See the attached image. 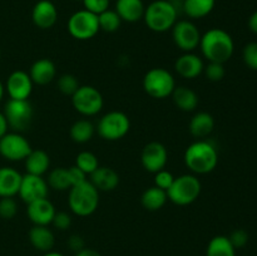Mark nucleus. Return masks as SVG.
I'll use <instances>...</instances> for the list:
<instances>
[{"label":"nucleus","mask_w":257,"mask_h":256,"mask_svg":"<svg viewBox=\"0 0 257 256\" xmlns=\"http://www.w3.org/2000/svg\"><path fill=\"white\" fill-rule=\"evenodd\" d=\"M202 185L200 178L196 175L186 173L175 177L172 186L166 192L168 201L172 203L177 206H188L200 197Z\"/></svg>","instance_id":"nucleus-5"},{"label":"nucleus","mask_w":257,"mask_h":256,"mask_svg":"<svg viewBox=\"0 0 257 256\" xmlns=\"http://www.w3.org/2000/svg\"><path fill=\"white\" fill-rule=\"evenodd\" d=\"M114 10L122 22L137 23L143 19L146 5L143 0H117Z\"/></svg>","instance_id":"nucleus-22"},{"label":"nucleus","mask_w":257,"mask_h":256,"mask_svg":"<svg viewBox=\"0 0 257 256\" xmlns=\"http://www.w3.org/2000/svg\"><path fill=\"white\" fill-rule=\"evenodd\" d=\"M18 213V203L14 197L0 198V217L4 220H12Z\"/></svg>","instance_id":"nucleus-36"},{"label":"nucleus","mask_w":257,"mask_h":256,"mask_svg":"<svg viewBox=\"0 0 257 256\" xmlns=\"http://www.w3.org/2000/svg\"><path fill=\"white\" fill-rule=\"evenodd\" d=\"M82 3L83 9L88 10L95 15H99L109 9L110 0H82Z\"/></svg>","instance_id":"nucleus-38"},{"label":"nucleus","mask_w":257,"mask_h":256,"mask_svg":"<svg viewBox=\"0 0 257 256\" xmlns=\"http://www.w3.org/2000/svg\"><path fill=\"white\" fill-rule=\"evenodd\" d=\"M55 210L54 205L52 201L47 198H42V200L34 201L32 203H28L27 207V215L28 218L33 225L38 226H49L52 225V221L54 218Z\"/></svg>","instance_id":"nucleus-17"},{"label":"nucleus","mask_w":257,"mask_h":256,"mask_svg":"<svg viewBox=\"0 0 257 256\" xmlns=\"http://www.w3.org/2000/svg\"><path fill=\"white\" fill-rule=\"evenodd\" d=\"M48 193H49V186L43 176L29 175V173L23 175L19 192H18L23 202L28 205L34 201L47 198Z\"/></svg>","instance_id":"nucleus-13"},{"label":"nucleus","mask_w":257,"mask_h":256,"mask_svg":"<svg viewBox=\"0 0 257 256\" xmlns=\"http://www.w3.org/2000/svg\"><path fill=\"white\" fill-rule=\"evenodd\" d=\"M168 2H171V3H173V4H181V3L183 2V0H168Z\"/></svg>","instance_id":"nucleus-49"},{"label":"nucleus","mask_w":257,"mask_h":256,"mask_svg":"<svg viewBox=\"0 0 257 256\" xmlns=\"http://www.w3.org/2000/svg\"><path fill=\"white\" fill-rule=\"evenodd\" d=\"M0 57H2V52H0Z\"/></svg>","instance_id":"nucleus-50"},{"label":"nucleus","mask_w":257,"mask_h":256,"mask_svg":"<svg viewBox=\"0 0 257 256\" xmlns=\"http://www.w3.org/2000/svg\"><path fill=\"white\" fill-rule=\"evenodd\" d=\"M29 75L34 84L47 85L57 77V67L49 58H40L32 64Z\"/></svg>","instance_id":"nucleus-19"},{"label":"nucleus","mask_w":257,"mask_h":256,"mask_svg":"<svg viewBox=\"0 0 257 256\" xmlns=\"http://www.w3.org/2000/svg\"><path fill=\"white\" fill-rule=\"evenodd\" d=\"M173 43L183 53L195 52L200 47L201 32L191 20H177L172 29Z\"/></svg>","instance_id":"nucleus-11"},{"label":"nucleus","mask_w":257,"mask_h":256,"mask_svg":"<svg viewBox=\"0 0 257 256\" xmlns=\"http://www.w3.org/2000/svg\"><path fill=\"white\" fill-rule=\"evenodd\" d=\"M3 113L7 118L8 125L14 132L19 133L29 130L33 122V115H34L32 103L28 99H9L5 104Z\"/></svg>","instance_id":"nucleus-8"},{"label":"nucleus","mask_w":257,"mask_h":256,"mask_svg":"<svg viewBox=\"0 0 257 256\" xmlns=\"http://www.w3.org/2000/svg\"><path fill=\"white\" fill-rule=\"evenodd\" d=\"M171 97H172L176 107L183 112H193L197 108L198 102H200L197 93L191 88L186 87V85L176 87Z\"/></svg>","instance_id":"nucleus-25"},{"label":"nucleus","mask_w":257,"mask_h":256,"mask_svg":"<svg viewBox=\"0 0 257 256\" xmlns=\"http://www.w3.org/2000/svg\"><path fill=\"white\" fill-rule=\"evenodd\" d=\"M32 20L39 29H50L58 20V9L50 0H39L32 10Z\"/></svg>","instance_id":"nucleus-16"},{"label":"nucleus","mask_w":257,"mask_h":256,"mask_svg":"<svg viewBox=\"0 0 257 256\" xmlns=\"http://www.w3.org/2000/svg\"><path fill=\"white\" fill-rule=\"evenodd\" d=\"M4 92H5V88H4V85H3L2 80H0V102H2L3 97H4Z\"/></svg>","instance_id":"nucleus-48"},{"label":"nucleus","mask_w":257,"mask_h":256,"mask_svg":"<svg viewBox=\"0 0 257 256\" xmlns=\"http://www.w3.org/2000/svg\"><path fill=\"white\" fill-rule=\"evenodd\" d=\"M227 237L236 250H237V248L245 247L248 242V233L247 231L243 230V228H237V230L232 231L231 235L227 236Z\"/></svg>","instance_id":"nucleus-40"},{"label":"nucleus","mask_w":257,"mask_h":256,"mask_svg":"<svg viewBox=\"0 0 257 256\" xmlns=\"http://www.w3.org/2000/svg\"><path fill=\"white\" fill-rule=\"evenodd\" d=\"M68 33L77 40H89L99 33L98 15L82 9L73 13L68 19Z\"/></svg>","instance_id":"nucleus-9"},{"label":"nucleus","mask_w":257,"mask_h":256,"mask_svg":"<svg viewBox=\"0 0 257 256\" xmlns=\"http://www.w3.org/2000/svg\"><path fill=\"white\" fill-rule=\"evenodd\" d=\"M23 175L13 167H0V198L18 195Z\"/></svg>","instance_id":"nucleus-21"},{"label":"nucleus","mask_w":257,"mask_h":256,"mask_svg":"<svg viewBox=\"0 0 257 256\" xmlns=\"http://www.w3.org/2000/svg\"><path fill=\"white\" fill-rule=\"evenodd\" d=\"M68 205L70 211L79 217H88L97 211L99 206V191L90 181L69 188Z\"/></svg>","instance_id":"nucleus-4"},{"label":"nucleus","mask_w":257,"mask_h":256,"mask_svg":"<svg viewBox=\"0 0 257 256\" xmlns=\"http://www.w3.org/2000/svg\"><path fill=\"white\" fill-rule=\"evenodd\" d=\"M141 162L147 172L157 173L158 171L165 170L168 162L167 148L156 141L147 143L141 153Z\"/></svg>","instance_id":"nucleus-14"},{"label":"nucleus","mask_w":257,"mask_h":256,"mask_svg":"<svg viewBox=\"0 0 257 256\" xmlns=\"http://www.w3.org/2000/svg\"><path fill=\"white\" fill-rule=\"evenodd\" d=\"M215 128V119L208 112H198L191 118L188 130L190 133L197 140H205L212 133Z\"/></svg>","instance_id":"nucleus-24"},{"label":"nucleus","mask_w":257,"mask_h":256,"mask_svg":"<svg viewBox=\"0 0 257 256\" xmlns=\"http://www.w3.org/2000/svg\"><path fill=\"white\" fill-rule=\"evenodd\" d=\"M89 181L99 192L100 191L109 192V191L115 190L119 185V175L113 168L107 167V166H99L90 175Z\"/></svg>","instance_id":"nucleus-20"},{"label":"nucleus","mask_w":257,"mask_h":256,"mask_svg":"<svg viewBox=\"0 0 257 256\" xmlns=\"http://www.w3.org/2000/svg\"><path fill=\"white\" fill-rule=\"evenodd\" d=\"M8 128H9V125H8L7 118H5L4 113L0 112V138H2L5 133H8Z\"/></svg>","instance_id":"nucleus-46"},{"label":"nucleus","mask_w":257,"mask_h":256,"mask_svg":"<svg viewBox=\"0 0 257 256\" xmlns=\"http://www.w3.org/2000/svg\"><path fill=\"white\" fill-rule=\"evenodd\" d=\"M178 18L177 5L168 0H155L146 7L145 20L148 29L155 33H166L173 28Z\"/></svg>","instance_id":"nucleus-3"},{"label":"nucleus","mask_w":257,"mask_h":256,"mask_svg":"<svg viewBox=\"0 0 257 256\" xmlns=\"http://www.w3.org/2000/svg\"><path fill=\"white\" fill-rule=\"evenodd\" d=\"M75 166L83 171L87 176H90L98 167H99V161L97 156L89 151H82L77 155L75 158Z\"/></svg>","instance_id":"nucleus-33"},{"label":"nucleus","mask_w":257,"mask_h":256,"mask_svg":"<svg viewBox=\"0 0 257 256\" xmlns=\"http://www.w3.org/2000/svg\"><path fill=\"white\" fill-rule=\"evenodd\" d=\"M205 63L200 55L193 52L183 53L176 59L175 70L180 77L185 79H195L203 73Z\"/></svg>","instance_id":"nucleus-18"},{"label":"nucleus","mask_w":257,"mask_h":256,"mask_svg":"<svg viewBox=\"0 0 257 256\" xmlns=\"http://www.w3.org/2000/svg\"><path fill=\"white\" fill-rule=\"evenodd\" d=\"M242 59L246 67L251 70H257V42H251L245 45L242 50Z\"/></svg>","instance_id":"nucleus-37"},{"label":"nucleus","mask_w":257,"mask_h":256,"mask_svg":"<svg viewBox=\"0 0 257 256\" xmlns=\"http://www.w3.org/2000/svg\"><path fill=\"white\" fill-rule=\"evenodd\" d=\"M32 150L29 141L19 132H8L0 138V156L12 162L24 161Z\"/></svg>","instance_id":"nucleus-12"},{"label":"nucleus","mask_w":257,"mask_h":256,"mask_svg":"<svg viewBox=\"0 0 257 256\" xmlns=\"http://www.w3.org/2000/svg\"><path fill=\"white\" fill-rule=\"evenodd\" d=\"M24 163L27 173L44 176L50 167V157L44 150H32L24 160Z\"/></svg>","instance_id":"nucleus-26"},{"label":"nucleus","mask_w":257,"mask_h":256,"mask_svg":"<svg viewBox=\"0 0 257 256\" xmlns=\"http://www.w3.org/2000/svg\"><path fill=\"white\" fill-rule=\"evenodd\" d=\"M68 246H69V248L72 251H74V252H78V251H80L82 248H84V240H83V237L80 235H72L69 238H68Z\"/></svg>","instance_id":"nucleus-43"},{"label":"nucleus","mask_w":257,"mask_h":256,"mask_svg":"<svg viewBox=\"0 0 257 256\" xmlns=\"http://www.w3.org/2000/svg\"><path fill=\"white\" fill-rule=\"evenodd\" d=\"M203 73H205L206 78L208 80H211V82H220V80H222L225 78V64L216 62H208V64L205 65V68H203Z\"/></svg>","instance_id":"nucleus-35"},{"label":"nucleus","mask_w":257,"mask_h":256,"mask_svg":"<svg viewBox=\"0 0 257 256\" xmlns=\"http://www.w3.org/2000/svg\"><path fill=\"white\" fill-rule=\"evenodd\" d=\"M57 87H58V90H59L62 94L72 97V95L77 92L78 88L80 87V84L79 82H78L75 75L69 74V73H65V74H62L59 78H58Z\"/></svg>","instance_id":"nucleus-34"},{"label":"nucleus","mask_w":257,"mask_h":256,"mask_svg":"<svg viewBox=\"0 0 257 256\" xmlns=\"http://www.w3.org/2000/svg\"><path fill=\"white\" fill-rule=\"evenodd\" d=\"M176 87L175 77L165 68H152L143 77V89L155 99L171 97Z\"/></svg>","instance_id":"nucleus-6"},{"label":"nucleus","mask_w":257,"mask_h":256,"mask_svg":"<svg viewBox=\"0 0 257 256\" xmlns=\"http://www.w3.org/2000/svg\"><path fill=\"white\" fill-rule=\"evenodd\" d=\"M33 87H34V83H33L29 73L24 72V70H14L8 77L4 88L10 99L24 100L30 97Z\"/></svg>","instance_id":"nucleus-15"},{"label":"nucleus","mask_w":257,"mask_h":256,"mask_svg":"<svg viewBox=\"0 0 257 256\" xmlns=\"http://www.w3.org/2000/svg\"><path fill=\"white\" fill-rule=\"evenodd\" d=\"M200 49L208 62L225 64L233 55L235 43L226 30L221 28H212L201 35Z\"/></svg>","instance_id":"nucleus-1"},{"label":"nucleus","mask_w":257,"mask_h":256,"mask_svg":"<svg viewBox=\"0 0 257 256\" xmlns=\"http://www.w3.org/2000/svg\"><path fill=\"white\" fill-rule=\"evenodd\" d=\"M95 132V127L90 120L88 119H78L72 124L69 131L70 138L75 143H87L93 138Z\"/></svg>","instance_id":"nucleus-30"},{"label":"nucleus","mask_w":257,"mask_h":256,"mask_svg":"<svg viewBox=\"0 0 257 256\" xmlns=\"http://www.w3.org/2000/svg\"><path fill=\"white\" fill-rule=\"evenodd\" d=\"M98 23H99V29L105 33L117 32L122 24V19L117 14L115 10L108 9L98 15Z\"/></svg>","instance_id":"nucleus-32"},{"label":"nucleus","mask_w":257,"mask_h":256,"mask_svg":"<svg viewBox=\"0 0 257 256\" xmlns=\"http://www.w3.org/2000/svg\"><path fill=\"white\" fill-rule=\"evenodd\" d=\"M72 104L79 114L93 117L103 109L104 99L102 93L93 85H80L72 95Z\"/></svg>","instance_id":"nucleus-10"},{"label":"nucleus","mask_w":257,"mask_h":256,"mask_svg":"<svg viewBox=\"0 0 257 256\" xmlns=\"http://www.w3.org/2000/svg\"><path fill=\"white\" fill-rule=\"evenodd\" d=\"M28 237H29L33 247L38 251L48 252L54 247L55 236L48 226L33 225V227L29 230V233H28Z\"/></svg>","instance_id":"nucleus-23"},{"label":"nucleus","mask_w":257,"mask_h":256,"mask_svg":"<svg viewBox=\"0 0 257 256\" xmlns=\"http://www.w3.org/2000/svg\"><path fill=\"white\" fill-rule=\"evenodd\" d=\"M248 29H250L253 34H257V10L255 13H252L251 17L248 18Z\"/></svg>","instance_id":"nucleus-45"},{"label":"nucleus","mask_w":257,"mask_h":256,"mask_svg":"<svg viewBox=\"0 0 257 256\" xmlns=\"http://www.w3.org/2000/svg\"><path fill=\"white\" fill-rule=\"evenodd\" d=\"M167 201V192L165 190H162V188H158L157 186L148 187L142 193V197H141V203H142L143 208H146L147 211H151V212L161 210L166 205Z\"/></svg>","instance_id":"nucleus-28"},{"label":"nucleus","mask_w":257,"mask_h":256,"mask_svg":"<svg viewBox=\"0 0 257 256\" xmlns=\"http://www.w3.org/2000/svg\"><path fill=\"white\" fill-rule=\"evenodd\" d=\"M52 225L59 231H67L72 226V216L65 211L55 212L54 218L52 221Z\"/></svg>","instance_id":"nucleus-41"},{"label":"nucleus","mask_w":257,"mask_h":256,"mask_svg":"<svg viewBox=\"0 0 257 256\" xmlns=\"http://www.w3.org/2000/svg\"><path fill=\"white\" fill-rule=\"evenodd\" d=\"M47 182L49 188L55 191H69L72 187L69 181V175H68V168L65 167H57L52 170L48 175Z\"/></svg>","instance_id":"nucleus-31"},{"label":"nucleus","mask_w":257,"mask_h":256,"mask_svg":"<svg viewBox=\"0 0 257 256\" xmlns=\"http://www.w3.org/2000/svg\"><path fill=\"white\" fill-rule=\"evenodd\" d=\"M68 175H69V181H70V185H72V187L73 186L80 185V183L88 181L87 175H85V173L83 172L80 168H78L75 165L68 168Z\"/></svg>","instance_id":"nucleus-42"},{"label":"nucleus","mask_w":257,"mask_h":256,"mask_svg":"<svg viewBox=\"0 0 257 256\" xmlns=\"http://www.w3.org/2000/svg\"><path fill=\"white\" fill-rule=\"evenodd\" d=\"M74 256H102V255H100L97 250H94V248L84 247L80 251H78V252H75Z\"/></svg>","instance_id":"nucleus-44"},{"label":"nucleus","mask_w":257,"mask_h":256,"mask_svg":"<svg viewBox=\"0 0 257 256\" xmlns=\"http://www.w3.org/2000/svg\"><path fill=\"white\" fill-rule=\"evenodd\" d=\"M131 130V120L125 113L112 110L100 117L97 124V132L100 138L109 142L122 140Z\"/></svg>","instance_id":"nucleus-7"},{"label":"nucleus","mask_w":257,"mask_h":256,"mask_svg":"<svg viewBox=\"0 0 257 256\" xmlns=\"http://www.w3.org/2000/svg\"><path fill=\"white\" fill-rule=\"evenodd\" d=\"M185 165L195 175L211 173L218 163L217 148L206 140H197L185 151Z\"/></svg>","instance_id":"nucleus-2"},{"label":"nucleus","mask_w":257,"mask_h":256,"mask_svg":"<svg viewBox=\"0 0 257 256\" xmlns=\"http://www.w3.org/2000/svg\"><path fill=\"white\" fill-rule=\"evenodd\" d=\"M43 256H65L63 255L62 252H57V251H48V252H44Z\"/></svg>","instance_id":"nucleus-47"},{"label":"nucleus","mask_w":257,"mask_h":256,"mask_svg":"<svg viewBox=\"0 0 257 256\" xmlns=\"http://www.w3.org/2000/svg\"><path fill=\"white\" fill-rule=\"evenodd\" d=\"M182 10L190 19H202L215 9L216 0H183Z\"/></svg>","instance_id":"nucleus-27"},{"label":"nucleus","mask_w":257,"mask_h":256,"mask_svg":"<svg viewBox=\"0 0 257 256\" xmlns=\"http://www.w3.org/2000/svg\"><path fill=\"white\" fill-rule=\"evenodd\" d=\"M206 256H236V248L230 242L227 236L217 235L208 242Z\"/></svg>","instance_id":"nucleus-29"},{"label":"nucleus","mask_w":257,"mask_h":256,"mask_svg":"<svg viewBox=\"0 0 257 256\" xmlns=\"http://www.w3.org/2000/svg\"><path fill=\"white\" fill-rule=\"evenodd\" d=\"M173 181H175V176L170 171L166 170V168L155 173V186H157L158 188L167 191L172 186Z\"/></svg>","instance_id":"nucleus-39"}]
</instances>
